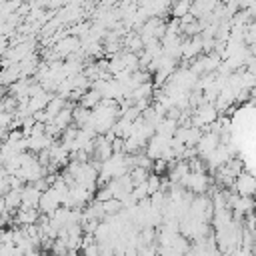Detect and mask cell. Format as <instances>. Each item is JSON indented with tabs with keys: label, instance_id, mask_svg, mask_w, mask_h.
I'll use <instances>...</instances> for the list:
<instances>
[{
	"label": "cell",
	"instance_id": "8fae6325",
	"mask_svg": "<svg viewBox=\"0 0 256 256\" xmlns=\"http://www.w3.org/2000/svg\"><path fill=\"white\" fill-rule=\"evenodd\" d=\"M146 196H150V190H148V182L136 184V186H134V190H132V198H134V200H142V198H146Z\"/></svg>",
	"mask_w": 256,
	"mask_h": 256
},
{
	"label": "cell",
	"instance_id": "5b68a950",
	"mask_svg": "<svg viewBox=\"0 0 256 256\" xmlns=\"http://www.w3.org/2000/svg\"><path fill=\"white\" fill-rule=\"evenodd\" d=\"M154 90H156V86H154V82H144V84H138L134 90H132V94H130V98L136 102V100H140V98H152L154 96Z\"/></svg>",
	"mask_w": 256,
	"mask_h": 256
},
{
	"label": "cell",
	"instance_id": "7a4b0ae2",
	"mask_svg": "<svg viewBox=\"0 0 256 256\" xmlns=\"http://www.w3.org/2000/svg\"><path fill=\"white\" fill-rule=\"evenodd\" d=\"M234 188L240 196H254L256 194V176H252L250 172H240L236 176Z\"/></svg>",
	"mask_w": 256,
	"mask_h": 256
},
{
	"label": "cell",
	"instance_id": "5bb4252c",
	"mask_svg": "<svg viewBox=\"0 0 256 256\" xmlns=\"http://www.w3.org/2000/svg\"><path fill=\"white\" fill-rule=\"evenodd\" d=\"M254 202H256V194H254Z\"/></svg>",
	"mask_w": 256,
	"mask_h": 256
},
{
	"label": "cell",
	"instance_id": "7c38bea8",
	"mask_svg": "<svg viewBox=\"0 0 256 256\" xmlns=\"http://www.w3.org/2000/svg\"><path fill=\"white\" fill-rule=\"evenodd\" d=\"M94 198H98V200H102V202H106V200H110V198H114V190L106 184V186H98V190H96V196Z\"/></svg>",
	"mask_w": 256,
	"mask_h": 256
},
{
	"label": "cell",
	"instance_id": "ba28073f",
	"mask_svg": "<svg viewBox=\"0 0 256 256\" xmlns=\"http://www.w3.org/2000/svg\"><path fill=\"white\" fill-rule=\"evenodd\" d=\"M122 210H124V202H122L120 198H116V196L104 202V212H106V216H114V214H120Z\"/></svg>",
	"mask_w": 256,
	"mask_h": 256
},
{
	"label": "cell",
	"instance_id": "9c48e42d",
	"mask_svg": "<svg viewBox=\"0 0 256 256\" xmlns=\"http://www.w3.org/2000/svg\"><path fill=\"white\" fill-rule=\"evenodd\" d=\"M190 6H192V2L176 0V4L172 6V18H182L186 12H190Z\"/></svg>",
	"mask_w": 256,
	"mask_h": 256
},
{
	"label": "cell",
	"instance_id": "30bf717a",
	"mask_svg": "<svg viewBox=\"0 0 256 256\" xmlns=\"http://www.w3.org/2000/svg\"><path fill=\"white\" fill-rule=\"evenodd\" d=\"M146 182H148V190H150V196L162 188V178H160V174H156V172H150V176H148V180H146Z\"/></svg>",
	"mask_w": 256,
	"mask_h": 256
},
{
	"label": "cell",
	"instance_id": "277c9868",
	"mask_svg": "<svg viewBox=\"0 0 256 256\" xmlns=\"http://www.w3.org/2000/svg\"><path fill=\"white\" fill-rule=\"evenodd\" d=\"M52 142H54V138L52 136H48V134H40V136H30L28 138V150H32V152H40V150H44V148H50L52 146Z\"/></svg>",
	"mask_w": 256,
	"mask_h": 256
},
{
	"label": "cell",
	"instance_id": "52a82bcc",
	"mask_svg": "<svg viewBox=\"0 0 256 256\" xmlns=\"http://www.w3.org/2000/svg\"><path fill=\"white\" fill-rule=\"evenodd\" d=\"M130 176H132L134 186H136V184H142V182L148 180L150 168H146V166H132V168H130Z\"/></svg>",
	"mask_w": 256,
	"mask_h": 256
},
{
	"label": "cell",
	"instance_id": "3957f363",
	"mask_svg": "<svg viewBox=\"0 0 256 256\" xmlns=\"http://www.w3.org/2000/svg\"><path fill=\"white\" fill-rule=\"evenodd\" d=\"M42 192L44 190L36 188L34 184H26L24 186V192H22V206H38Z\"/></svg>",
	"mask_w": 256,
	"mask_h": 256
},
{
	"label": "cell",
	"instance_id": "4fadbf2b",
	"mask_svg": "<svg viewBox=\"0 0 256 256\" xmlns=\"http://www.w3.org/2000/svg\"><path fill=\"white\" fill-rule=\"evenodd\" d=\"M152 170H154L156 174H164V172L168 170V160H166V158H162V156H160V158H156V160H154V164H152Z\"/></svg>",
	"mask_w": 256,
	"mask_h": 256
},
{
	"label": "cell",
	"instance_id": "8992f818",
	"mask_svg": "<svg viewBox=\"0 0 256 256\" xmlns=\"http://www.w3.org/2000/svg\"><path fill=\"white\" fill-rule=\"evenodd\" d=\"M104 96H102V92L100 90H96V88H88L86 92H84V96H82V100H80V104L82 106H86V108H94V106H98L100 104V100H102Z\"/></svg>",
	"mask_w": 256,
	"mask_h": 256
},
{
	"label": "cell",
	"instance_id": "6da1fadb",
	"mask_svg": "<svg viewBox=\"0 0 256 256\" xmlns=\"http://www.w3.org/2000/svg\"><path fill=\"white\" fill-rule=\"evenodd\" d=\"M218 146H220V134H218V132H212V130H206V132L202 134V138L198 140V144H196L198 154H200L202 158H206V156H208L210 152H214Z\"/></svg>",
	"mask_w": 256,
	"mask_h": 256
}]
</instances>
